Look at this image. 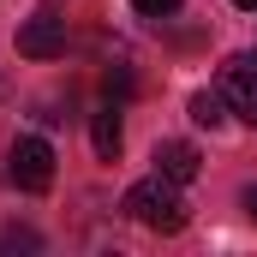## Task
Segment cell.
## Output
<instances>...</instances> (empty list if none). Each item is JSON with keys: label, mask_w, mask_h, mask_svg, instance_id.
<instances>
[{"label": "cell", "mask_w": 257, "mask_h": 257, "mask_svg": "<svg viewBox=\"0 0 257 257\" xmlns=\"http://www.w3.org/2000/svg\"><path fill=\"white\" fill-rule=\"evenodd\" d=\"M126 215L144 221L150 233H180L186 227V197H180V186L168 174H150V180H138L126 192Z\"/></svg>", "instance_id": "1"}, {"label": "cell", "mask_w": 257, "mask_h": 257, "mask_svg": "<svg viewBox=\"0 0 257 257\" xmlns=\"http://www.w3.org/2000/svg\"><path fill=\"white\" fill-rule=\"evenodd\" d=\"M6 174H12L18 192H48V186H54V150H48L42 138H12Z\"/></svg>", "instance_id": "2"}, {"label": "cell", "mask_w": 257, "mask_h": 257, "mask_svg": "<svg viewBox=\"0 0 257 257\" xmlns=\"http://www.w3.org/2000/svg\"><path fill=\"white\" fill-rule=\"evenodd\" d=\"M221 96L233 102L239 120L257 126V54H233V60L221 66Z\"/></svg>", "instance_id": "3"}, {"label": "cell", "mask_w": 257, "mask_h": 257, "mask_svg": "<svg viewBox=\"0 0 257 257\" xmlns=\"http://www.w3.org/2000/svg\"><path fill=\"white\" fill-rule=\"evenodd\" d=\"M18 54L24 60H54V54H66V18H54V12L24 18L18 24Z\"/></svg>", "instance_id": "4"}, {"label": "cell", "mask_w": 257, "mask_h": 257, "mask_svg": "<svg viewBox=\"0 0 257 257\" xmlns=\"http://www.w3.org/2000/svg\"><path fill=\"white\" fill-rule=\"evenodd\" d=\"M197 168H203V156H197L186 138H162V144H156V174H168L174 186H192Z\"/></svg>", "instance_id": "5"}, {"label": "cell", "mask_w": 257, "mask_h": 257, "mask_svg": "<svg viewBox=\"0 0 257 257\" xmlns=\"http://www.w3.org/2000/svg\"><path fill=\"white\" fill-rule=\"evenodd\" d=\"M90 144H96V156H102V162H114V156H120L126 132H120V108H114V102L90 114Z\"/></svg>", "instance_id": "6"}, {"label": "cell", "mask_w": 257, "mask_h": 257, "mask_svg": "<svg viewBox=\"0 0 257 257\" xmlns=\"http://www.w3.org/2000/svg\"><path fill=\"white\" fill-rule=\"evenodd\" d=\"M192 120L215 132L221 120H227V96H221V90H197V96H192Z\"/></svg>", "instance_id": "7"}, {"label": "cell", "mask_w": 257, "mask_h": 257, "mask_svg": "<svg viewBox=\"0 0 257 257\" xmlns=\"http://www.w3.org/2000/svg\"><path fill=\"white\" fill-rule=\"evenodd\" d=\"M120 96H132V72H126V66L108 72V102H120Z\"/></svg>", "instance_id": "8"}, {"label": "cell", "mask_w": 257, "mask_h": 257, "mask_svg": "<svg viewBox=\"0 0 257 257\" xmlns=\"http://www.w3.org/2000/svg\"><path fill=\"white\" fill-rule=\"evenodd\" d=\"M144 18H168V12H180V0H132Z\"/></svg>", "instance_id": "9"}, {"label": "cell", "mask_w": 257, "mask_h": 257, "mask_svg": "<svg viewBox=\"0 0 257 257\" xmlns=\"http://www.w3.org/2000/svg\"><path fill=\"white\" fill-rule=\"evenodd\" d=\"M245 215H251V221H257V186H251V192H245Z\"/></svg>", "instance_id": "10"}, {"label": "cell", "mask_w": 257, "mask_h": 257, "mask_svg": "<svg viewBox=\"0 0 257 257\" xmlns=\"http://www.w3.org/2000/svg\"><path fill=\"white\" fill-rule=\"evenodd\" d=\"M233 6H245V12H257V0H233Z\"/></svg>", "instance_id": "11"}]
</instances>
